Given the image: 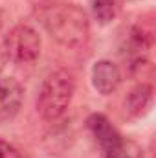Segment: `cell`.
Segmentation results:
<instances>
[{"label": "cell", "mask_w": 156, "mask_h": 158, "mask_svg": "<svg viewBox=\"0 0 156 158\" xmlns=\"http://www.w3.org/2000/svg\"><path fill=\"white\" fill-rule=\"evenodd\" d=\"M42 40L39 31L28 24H17L9 30L4 39V53L6 59H11L18 64H30L37 61L40 55Z\"/></svg>", "instance_id": "3"}, {"label": "cell", "mask_w": 156, "mask_h": 158, "mask_svg": "<svg viewBox=\"0 0 156 158\" xmlns=\"http://www.w3.org/2000/svg\"><path fill=\"white\" fill-rule=\"evenodd\" d=\"M121 83V72L114 61L99 59L92 66V86L101 96H110Z\"/></svg>", "instance_id": "5"}, {"label": "cell", "mask_w": 156, "mask_h": 158, "mask_svg": "<svg viewBox=\"0 0 156 158\" xmlns=\"http://www.w3.org/2000/svg\"><path fill=\"white\" fill-rule=\"evenodd\" d=\"M24 88L15 77H0V121L11 119L22 107Z\"/></svg>", "instance_id": "6"}, {"label": "cell", "mask_w": 156, "mask_h": 158, "mask_svg": "<svg viewBox=\"0 0 156 158\" xmlns=\"http://www.w3.org/2000/svg\"><path fill=\"white\" fill-rule=\"evenodd\" d=\"M0 26H2V9H0Z\"/></svg>", "instance_id": "12"}, {"label": "cell", "mask_w": 156, "mask_h": 158, "mask_svg": "<svg viewBox=\"0 0 156 158\" xmlns=\"http://www.w3.org/2000/svg\"><path fill=\"white\" fill-rule=\"evenodd\" d=\"M76 94V79L68 70H55L48 74L42 81L39 98H37V112L46 121H55L68 110Z\"/></svg>", "instance_id": "2"}, {"label": "cell", "mask_w": 156, "mask_h": 158, "mask_svg": "<svg viewBox=\"0 0 156 158\" xmlns=\"http://www.w3.org/2000/svg\"><path fill=\"white\" fill-rule=\"evenodd\" d=\"M46 33L66 48H81L90 37V20L83 7L70 2H51L39 9Z\"/></svg>", "instance_id": "1"}, {"label": "cell", "mask_w": 156, "mask_h": 158, "mask_svg": "<svg viewBox=\"0 0 156 158\" xmlns=\"http://www.w3.org/2000/svg\"><path fill=\"white\" fill-rule=\"evenodd\" d=\"M4 61H6V53H4V50H0V70L4 66Z\"/></svg>", "instance_id": "11"}, {"label": "cell", "mask_w": 156, "mask_h": 158, "mask_svg": "<svg viewBox=\"0 0 156 158\" xmlns=\"http://www.w3.org/2000/svg\"><path fill=\"white\" fill-rule=\"evenodd\" d=\"M103 158H142V151L130 143H123L121 147H117L114 151L103 153Z\"/></svg>", "instance_id": "9"}, {"label": "cell", "mask_w": 156, "mask_h": 158, "mask_svg": "<svg viewBox=\"0 0 156 158\" xmlns=\"http://www.w3.org/2000/svg\"><path fill=\"white\" fill-rule=\"evenodd\" d=\"M153 94H154V90H153V86H151L149 83H140V85H136V86L129 92V96H127V99H125V110H127L130 116H142V114L151 107V103H153Z\"/></svg>", "instance_id": "7"}, {"label": "cell", "mask_w": 156, "mask_h": 158, "mask_svg": "<svg viewBox=\"0 0 156 158\" xmlns=\"http://www.w3.org/2000/svg\"><path fill=\"white\" fill-rule=\"evenodd\" d=\"M86 125H88L92 136L96 138V142L99 143V147H101L103 153L114 151V149L121 147L125 143V140L119 134V131L110 123V119L107 118L105 114H99V112L90 114L88 119H86Z\"/></svg>", "instance_id": "4"}, {"label": "cell", "mask_w": 156, "mask_h": 158, "mask_svg": "<svg viewBox=\"0 0 156 158\" xmlns=\"http://www.w3.org/2000/svg\"><path fill=\"white\" fill-rule=\"evenodd\" d=\"M123 6L125 0H92V13L99 24L107 26L121 15Z\"/></svg>", "instance_id": "8"}, {"label": "cell", "mask_w": 156, "mask_h": 158, "mask_svg": "<svg viewBox=\"0 0 156 158\" xmlns=\"http://www.w3.org/2000/svg\"><path fill=\"white\" fill-rule=\"evenodd\" d=\"M0 158H22V156L11 143H7L6 140H0Z\"/></svg>", "instance_id": "10"}]
</instances>
